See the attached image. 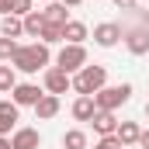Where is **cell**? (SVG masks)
<instances>
[{
  "mask_svg": "<svg viewBox=\"0 0 149 149\" xmlns=\"http://www.w3.org/2000/svg\"><path fill=\"white\" fill-rule=\"evenodd\" d=\"M10 7H14V0H0V14H10Z\"/></svg>",
  "mask_w": 149,
  "mask_h": 149,
  "instance_id": "cell-27",
  "label": "cell"
},
{
  "mask_svg": "<svg viewBox=\"0 0 149 149\" xmlns=\"http://www.w3.org/2000/svg\"><path fill=\"white\" fill-rule=\"evenodd\" d=\"M0 35H7V38H21V35H24V17L3 14V17H0Z\"/></svg>",
  "mask_w": 149,
  "mask_h": 149,
  "instance_id": "cell-16",
  "label": "cell"
},
{
  "mask_svg": "<svg viewBox=\"0 0 149 149\" xmlns=\"http://www.w3.org/2000/svg\"><path fill=\"white\" fill-rule=\"evenodd\" d=\"M63 149H87V132L83 128H70L63 135Z\"/></svg>",
  "mask_w": 149,
  "mask_h": 149,
  "instance_id": "cell-20",
  "label": "cell"
},
{
  "mask_svg": "<svg viewBox=\"0 0 149 149\" xmlns=\"http://www.w3.org/2000/svg\"><path fill=\"white\" fill-rule=\"evenodd\" d=\"M42 146V135H38V128H14V135H10V149H38Z\"/></svg>",
  "mask_w": 149,
  "mask_h": 149,
  "instance_id": "cell-9",
  "label": "cell"
},
{
  "mask_svg": "<svg viewBox=\"0 0 149 149\" xmlns=\"http://www.w3.org/2000/svg\"><path fill=\"white\" fill-rule=\"evenodd\" d=\"M59 3H66V7L73 10V7H80V3H83V0H59Z\"/></svg>",
  "mask_w": 149,
  "mask_h": 149,
  "instance_id": "cell-28",
  "label": "cell"
},
{
  "mask_svg": "<svg viewBox=\"0 0 149 149\" xmlns=\"http://www.w3.org/2000/svg\"><path fill=\"white\" fill-rule=\"evenodd\" d=\"M121 42H125V49H128L132 56H149V28H146V24L128 28Z\"/></svg>",
  "mask_w": 149,
  "mask_h": 149,
  "instance_id": "cell-5",
  "label": "cell"
},
{
  "mask_svg": "<svg viewBox=\"0 0 149 149\" xmlns=\"http://www.w3.org/2000/svg\"><path fill=\"white\" fill-rule=\"evenodd\" d=\"M49 63H52V52H49L45 42L21 45V49L14 52V59H10V66H14L17 73H38V70H49Z\"/></svg>",
  "mask_w": 149,
  "mask_h": 149,
  "instance_id": "cell-1",
  "label": "cell"
},
{
  "mask_svg": "<svg viewBox=\"0 0 149 149\" xmlns=\"http://www.w3.org/2000/svg\"><path fill=\"white\" fill-rule=\"evenodd\" d=\"M42 3H52V0H42Z\"/></svg>",
  "mask_w": 149,
  "mask_h": 149,
  "instance_id": "cell-32",
  "label": "cell"
},
{
  "mask_svg": "<svg viewBox=\"0 0 149 149\" xmlns=\"http://www.w3.org/2000/svg\"><path fill=\"white\" fill-rule=\"evenodd\" d=\"M139 146L149 149V128H142V135H139Z\"/></svg>",
  "mask_w": 149,
  "mask_h": 149,
  "instance_id": "cell-26",
  "label": "cell"
},
{
  "mask_svg": "<svg viewBox=\"0 0 149 149\" xmlns=\"http://www.w3.org/2000/svg\"><path fill=\"white\" fill-rule=\"evenodd\" d=\"M94 149H125V146L118 142V135H101V139L94 142Z\"/></svg>",
  "mask_w": 149,
  "mask_h": 149,
  "instance_id": "cell-24",
  "label": "cell"
},
{
  "mask_svg": "<svg viewBox=\"0 0 149 149\" xmlns=\"http://www.w3.org/2000/svg\"><path fill=\"white\" fill-rule=\"evenodd\" d=\"M146 118H149V104H146Z\"/></svg>",
  "mask_w": 149,
  "mask_h": 149,
  "instance_id": "cell-31",
  "label": "cell"
},
{
  "mask_svg": "<svg viewBox=\"0 0 149 149\" xmlns=\"http://www.w3.org/2000/svg\"><path fill=\"white\" fill-rule=\"evenodd\" d=\"M21 108L14 104V101H0V135H14V128H17V118H21Z\"/></svg>",
  "mask_w": 149,
  "mask_h": 149,
  "instance_id": "cell-10",
  "label": "cell"
},
{
  "mask_svg": "<svg viewBox=\"0 0 149 149\" xmlns=\"http://www.w3.org/2000/svg\"><path fill=\"white\" fill-rule=\"evenodd\" d=\"M70 114H73L76 121H90L94 114H97V104H94V97H76L73 108H70Z\"/></svg>",
  "mask_w": 149,
  "mask_h": 149,
  "instance_id": "cell-15",
  "label": "cell"
},
{
  "mask_svg": "<svg viewBox=\"0 0 149 149\" xmlns=\"http://www.w3.org/2000/svg\"><path fill=\"white\" fill-rule=\"evenodd\" d=\"M90 121H94V132H97V135H114L118 125H121V121L114 118V111H97Z\"/></svg>",
  "mask_w": 149,
  "mask_h": 149,
  "instance_id": "cell-12",
  "label": "cell"
},
{
  "mask_svg": "<svg viewBox=\"0 0 149 149\" xmlns=\"http://www.w3.org/2000/svg\"><path fill=\"white\" fill-rule=\"evenodd\" d=\"M66 90H73V76L70 73H63L59 66H49L45 70V94H66Z\"/></svg>",
  "mask_w": 149,
  "mask_h": 149,
  "instance_id": "cell-8",
  "label": "cell"
},
{
  "mask_svg": "<svg viewBox=\"0 0 149 149\" xmlns=\"http://www.w3.org/2000/svg\"><path fill=\"white\" fill-rule=\"evenodd\" d=\"M17 49H21V45H17V38H7V35H0V63H10Z\"/></svg>",
  "mask_w": 149,
  "mask_h": 149,
  "instance_id": "cell-21",
  "label": "cell"
},
{
  "mask_svg": "<svg viewBox=\"0 0 149 149\" xmlns=\"http://www.w3.org/2000/svg\"><path fill=\"white\" fill-rule=\"evenodd\" d=\"M35 114L42 118V121L56 118V114H59V97H56V94H45V97H42V101L35 104Z\"/></svg>",
  "mask_w": 149,
  "mask_h": 149,
  "instance_id": "cell-17",
  "label": "cell"
},
{
  "mask_svg": "<svg viewBox=\"0 0 149 149\" xmlns=\"http://www.w3.org/2000/svg\"><path fill=\"white\" fill-rule=\"evenodd\" d=\"M146 28H149V10H146Z\"/></svg>",
  "mask_w": 149,
  "mask_h": 149,
  "instance_id": "cell-30",
  "label": "cell"
},
{
  "mask_svg": "<svg viewBox=\"0 0 149 149\" xmlns=\"http://www.w3.org/2000/svg\"><path fill=\"white\" fill-rule=\"evenodd\" d=\"M114 135H118V142H121V146L128 149V146H139V135H142V128H139V121H121Z\"/></svg>",
  "mask_w": 149,
  "mask_h": 149,
  "instance_id": "cell-13",
  "label": "cell"
},
{
  "mask_svg": "<svg viewBox=\"0 0 149 149\" xmlns=\"http://www.w3.org/2000/svg\"><path fill=\"white\" fill-rule=\"evenodd\" d=\"M56 66L63 70V73H80L83 66H87V45H63L59 49V56H56Z\"/></svg>",
  "mask_w": 149,
  "mask_h": 149,
  "instance_id": "cell-4",
  "label": "cell"
},
{
  "mask_svg": "<svg viewBox=\"0 0 149 149\" xmlns=\"http://www.w3.org/2000/svg\"><path fill=\"white\" fill-rule=\"evenodd\" d=\"M132 101V83H118V87H101L94 94V104L97 111H118L121 104Z\"/></svg>",
  "mask_w": 149,
  "mask_h": 149,
  "instance_id": "cell-3",
  "label": "cell"
},
{
  "mask_svg": "<svg viewBox=\"0 0 149 149\" xmlns=\"http://www.w3.org/2000/svg\"><path fill=\"white\" fill-rule=\"evenodd\" d=\"M0 149H10V135H0Z\"/></svg>",
  "mask_w": 149,
  "mask_h": 149,
  "instance_id": "cell-29",
  "label": "cell"
},
{
  "mask_svg": "<svg viewBox=\"0 0 149 149\" xmlns=\"http://www.w3.org/2000/svg\"><path fill=\"white\" fill-rule=\"evenodd\" d=\"M87 35H90V31H87L83 21H73V17H70V21L63 24V42H66V45H83Z\"/></svg>",
  "mask_w": 149,
  "mask_h": 149,
  "instance_id": "cell-11",
  "label": "cell"
},
{
  "mask_svg": "<svg viewBox=\"0 0 149 149\" xmlns=\"http://www.w3.org/2000/svg\"><path fill=\"white\" fill-rule=\"evenodd\" d=\"M101 87H108V70L104 66H83L80 73H73V90L80 94V97H94Z\"/></svg>",
  "mask_w": 149,
  "mask_h": 149,
  "instance_id": "cell-2",
  "label": "cell"
},
{
  "mask_svg": "<svg viewBox=\"0 0 149 149\" xmlns=\"http://www.w3.org/2000/svg\"><path fill=\"white\" fill-rule=\"evenodd\" d=\"M42 14H45V24H59V28H63V24L70 21V7H66V3H45Z\"/></svg>",
  "mask_w": 149,
  "mask_h": 149,
  "instance_id": "cell-14",
  "label": "cell"
},
{
  "mask_svg": "<svg viewBox=\"0 0 149 149\" xmlns=\"http://www.w3.org/2000/svg\"><path fill=\"white\" fill-rule=\"evenodd\" d=\"M31 10H35V0H14V7H10L14 17H28Z\"/></svg>",
  "mask_w": 149,
  "mask_h": 149,
  "instance_id": "cell-23",
  "label": "cell"
},
{
  "mask_svg": "<svg viewBox=\"0 0 149 149\" xmlns=\"http://www.w3.org/2000/svg\"><path fill=\"white\" fill-rule=\"evenodd\" d=\"M38 42H45V45L63 42V28H59V24H45V31H42V38H38Z\"/></svg>",
  "mask_w": 149,
  "mask_h": 149,
  "instance_id": "cell-22",
  "label": "cell"
},
{
  "mask_svg": "<svg viewBox=\"0 0 149 149\" xmlns=\"http://www.w3.org/2000/svg\"><path fill=\"white\" fill-rule=\"evenodd\" d=\"M42 97H45V90H42L38 83H17V87L10 90V101H14L17 108H35Z\"/></svg>",
  "mask_w": 149,
  "mask_h": 149,
  "instance_id": "cell-7",
  "label": "cell"
},
{
  "mask_svg": "<svg viewBox=\"0 0 149 149\" xmlns=\"http://www.w3.org/2000/svg\"><path fill=\"white\" fill-rule=\"evenodd\" d=\"M121 38H125V28L114 24V21H104V24L94 28V45H101V49H114Z\"/></svg>",
  "mask_w": 149,
  "mask_h": 149,
  "instance_id": "cell-6",
  "label": "cell"
},
{
  "mask_svg": "<svg viewBox=\"0 0 149 149\" xmlns=\"http://www.w3.org/2000/svg\"><path fill=\"white\" fill-rule=\"evenodd\" d=\"M42 31H45V14H42V10H31V14L24 17V35L42 38Z\"/></svg>",
  "mask_w": 149,
  "mask_h": 149,
  "instance_id": "cell-18",
  "label": "cell"
},
{
  "mask_svg": "<svg viewBox=\"0 0 149 149\" xmlns=\"http://www.w3.org/2000/svg\"><path fill=\"white\" fill-rule=\"evenodd\" d=\"M135 3H139V0H114V7H118V10H132Z\"/></svg>",
  "mask_w": 149,
  "mask_h": 149,
  "instance_id": "cell-25",
  "label": "cell"
},
{
  "mask_svg": "<svg viewBox=\"0 0 149 149\" xmlns=\"http://www.w3.org/2000/svg\"><path fill=\"white\" fill-rule=\"evenodd\" d=\"M14 87H17V70L10 63H3L0 66V94H10Z\"/></svg>",
  "mask_w": 149,
  "mask_h": 149,
  "instance_id": "cell-19",
  "label": "cell"
}]
</instances>
